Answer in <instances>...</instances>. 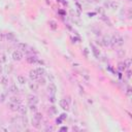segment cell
Segmentation results:
<instances>
[{
  "instance_id": "obj_24",
  "label": "cell",
  "mask_w": 132,
  "mask_h": 132,
  "mask_svg": "<svg viewBox=\"0 0 132 132\" xmlns=\"http://www.w3.org/2000/svg\"><path fill=\"white\" fill-rule=\"evenodd\" d=\"M21 123H22L23 126H25V127L28 125V118L26 117V114H24V116L21 117Z\"/></svg>"
},
{
  "instance_id": "obj_38",
  "label": "cell",
  "mask_w": 132,
  "mask_h": 132,
  "mask_svg": "<svg viewBox=\"0 0 132 132\" xmlns=\"http://www.w3.org/2000/svg\"><path fill=\"white\" fill-rule=\"evenodd\" d=\"M72 130L74 131V130H75V131H77V130H81V129H79L78 127H76V126H75V127H74V126H73V127H72Z\"/></svg>"
},
{
  "instance_id": "obj_17",
  "label": "cell",
  "mask_w": 132,
  "mask_h": 132,
  "mask_svg": "<svg viewBox=\"0 0 132 132\" xmlns=\"http://www.w3.org/2000/svg\"><path fill=\"white\" fill-rule=\"evenodd\" d=\"M9 101H11V102H14V103H16V104H22V100L19 98V97H17V96H11L10 98H9Z\"/></svg>"
},
{
  "instance_id": "obj_42",
  "label": "cell",
  "mask_w": 132,
  "mask_h": 132,
  "mask_svg": "<svg viewBox=\"0 0 132 132\" xmlns=\"http://www.w3.org/2000/svg\"><path fill=\"white\" fill-rule=\"evenodd\" d=\"M0 97H1V93H0Z\"/></svg>"
},
{
  "instance_id": "obj_36",
  "label": "cell",
  "mask_w": 132,
  "mask_h": 132,
  "mask_svg": "<svg viewBox=\"0 0 132 132\" xmlns=\"http://www.w3.org/2000/svg\"><path fill=\"white\" fill-rule=\"evenodd\" d=\"M127 77H128V78L131 77V72H130V70H127Z\"/></svg>"
},
{
  "instance_id": "obj_30",
  "label": "cell",
  "mask_w": 132,
  "mask_h": 132,
  "mask_svg": "<svg viewBox=\"0 0 132 132\" xmlns=\"http://www.w3.org/2000/svg\"><path fill=\"white\" fill-rule=\"evenodd\" d=\"M49 101H50L51 103H55V102H56L55 95H50V97H49Z\"/></svg>"
},
{
  "instance_id": "obj_14",
  "label": "cell",
  "mask_w": 132,
  "mask_h": 132,
  "mask_svg": "<svg viewBox=\"0 0 132 132\" xmlns=\"http://www.w3.org/2000/svg\"><path fill=\"white\" fill-rule=\"evenodd\" d=\"M17 81H18V83H19V84L24 85V84H26V83H27V78H26L24 75H22V74H20V75L17 76Z\"/></svg>"
},
{
  "instance_id": "obj_39",
  "label": "cell",
  "mask_w": 132,
  "mask_h": 132,
  "mask_svg": "<svg viewBox=\"0 0 132 132\" xmlns=\"http://www.w3.org/2000/svg\"><path fill=\"white\" fill-rule=\"evenodd\" d=\"M2 71H3V66L0 64V74H2Z\"/></svg>"
},
{
  "instance_id": "obj_23",
  "label": "cell",
  "mask_w": 132,
  "mask_h": 132,
  "mask_svg": "<svg viewBox=\"0 0 132 132\" xmlns=\"http://www.w3.org/2000/svg\"><path fill=\"white\" fill-rule=\"evenodd\" d=\"M91 47H92V52H93V54L95 55V57H96V58H99L100 53L98 52V50H97V48L95 47V45H93V44H92Z\"/></svg>"
},
{
  "instance_id": "obj_2",
  "label": "cell",
  "mask_w": 132,
  "mask_h": 132,
  "mask_svg": "<svg viewBox=\"0 0 132 132\" xmlns=\"http://www.w3.org/2000/svg\"><path fill=\"white\" fill-rule=\"evenodd\" d=\"M23 57H24V55H23V52H21L19 50L14 51L13 54H11V58H13L14 61H21L23 59Z\"/></svg>"
},
{
  "instance_id": "obj_25",
  "label": "cell",
  "mask_w": 132,
  "mask_h": 132,
  "mask_svg": "<svg viewBox=\"0 0 132 132\" xmlns=\"http://www.w3.org/2000/svg\"><path fill=\"white\" fill-rule=\"evenodd\" d=\"M35 69H36L37 73H38L40 76H43L44 74H45V70H44L43 67H37V68H35Z\"/></svg>"
},
{
  "instance_id": "obj_13",
  "label": "cell",
  "mask_w": 132,
  "mask_h": 132,
  "mask_svg": "<svg viewBox=\"0 0 132 132\" xmlns=\"http://www.w3.org/2000/svg\"><path fill=\"white\" fill-rule=\"evenodd\" d=\"M15 39H16V37H15V34L14 33H11V32L5 33V40H7V41H14Z\"/></svg>"
},
{
  "instance_id": "obj_7",
  "label": "cell",
  "mask_w": 132,
  "mask_h": 132,
  "mask_svg": "<svg viewBox=\"0 0 132 132\" xmlns=\"http://www.w3.org/2000/svg\"><path fill=\"white\" fill-rule=\"evenodd\" d=\"M48 92H49V94L50 95H56V92H57V88H56V86L54 84H50L48 86V88H47Z\"/></svg>"
},
{
  "instance_id": "obj_32",
  "label": "cell",
  "mask_w": 132,
  "mask_h": 132,
  "mask_svg": "<svg viewBox=\"0 0 132 132\" xmlns=\"http://www.w3.org/2000/svg\"><path fill=\"white\" fill-rule=\"evenodd\" d=\"M66 118H67V114H66V113H62L61 116H60V119H61V120H65Z\"/></svg>"
},
{
  "instance_id": "obj_34",
  "label": "cell",
  "mask_w": 132,
  "mask_h": 132,
  "mask_svg": "<svg viewBox=\"0 0 132 132\" xmlns=\"http://www.w3.org/2000/svg\"><path fill=\"white\" fill-rule=\"evenodd\" d=\"M83 76H84V77H85L86 79H87V81H89V78H90V76L88 75V74H86V73H85V74H83Z\"/></svg>"
},
{
  "instance_id": "obj_3",
  "label": "cell",
  "mask_w": 132,
  "mask_h": 132,
  "mask_svg": "<svg viewBox=\"0 0 132 132\" xmlns=\"http://www.w3.org/2000/svg\"><path fill=\"white\" fill-rule=\"evenodd\" d=\"M39 74L37 73V71H36V69H31L30 71H29V77H30V79L31 81H33V82H35V81H37V79L39 78Z\"/></svg>"
},
{
  "instance_id": "obj_35",
  "label": "cell",
  "mask_w": 132,
  "mask_h": 132,
  "mask_svg": "<svg viewBox=\"0 0 132 132\" xmlns=\"http://www.w3.org/2000/svg\"><path fill=\"white\" fill-rule=\"evenodd\" d=\"M51 110H52V112H53L54 113H57V111H56V107H55V106H52V107H51Z\"/></svg>"
},
{
  "instance_id": "obj_37",
  "label": "cell",
  "mask_w": 132,
  "mask_h": 132,
  "mask_svg": "<svg viewBox=\"0 0 132 132\" xmlns=\"http://www.w3.org/2000/svg\"><path fill=\"white\" fill-rule=\"evenodd\" d=\"M67 130H68L67 127H62V128L60 129V131H67Z\"/></svg>"
},
{
  "instance_id": "obj_21",
  "label": "cell",
  "mask_w": 132,
  "mask_h": 132,
  "mask_svg": "<svg viewBox=\"0 0 132 132\" xmlns=\"http://www.w3.org/2000/svg\"><path fill=\"white\" fill-rule=\"evenodd\" d=\"M118 69H119L120 71H126L127 67H126V65H125L124 62H120L119 64H118Z\"/></svg>"
},
{
  "instance_id": "obj_19",
  "label": "cell",
  "mask_w": 132,
  "mask_h": 132,
  "mask_svg": "<svg viewBox=\"0 0 132 132\" xmlns=\"http://www.w3.org/2000/svg\"><path fill=\"white\" fill-rule=\"evenodd\" d=\"M0 84L3 85V86H6L8 84V77L5 76V75H1L0 76Z\"/></svg>"
},
{
  "instance_id": "obj_26",
  "label": "cell",
  "mask_w": 132,
  "mask_h": 132,
  "mask_svg": "<svg viewBox=\"0 0 132 132\" xmlns=\"http://www.w3.org/2000/svg\"><path fill=\"white\" fill-rule=\"evenodd\" d=\"M38 85L39 86H45V78L43 76H39V78L37 79Z\"/></svg>"
},
{
  "instance_id": "obj_10",
  "label": "cell",
  "mask_w": 132,
  "mask_h": 132,
  "mask_svg": "<svg viewBox=\"0 0 132 132\" xmlns=\"http://www.w3.org/2000/svg\"><path fill=\"white\" fill-rule=\"evenodd\" d=\"M28 86H29V89L33 92H37L38 91V88H39V85L36 84V83H33V81L31 83L28 84Z\"/></svg>"
},
{
  "instance_id": "obj_40",
  "label": "cell",
  "mask_w": 132,
  "mask_h": 132,
  "mask_svg": "<svg viewBox=\"0 0 132 132\" xmlns=\"http://www.w3.org/2000/svg\"><path fill=\"white\" fill-rule=\"evenodd\" d=\"M56 122H57V124H60V123L62 122V120L59 118V119H57V121H56Z\"/></svg>"
},
{
  "instance_id": "obj_27",
  "label": "cell",
  "mask_w": 132,
  "mask_h": 132,
  "mask_svg": "<svg viewBox=\"0 0 132 132\" xmlns=\"http://www.w3.org/2000/svg\"><path fill=\"white\" fill-rule=\"evenodd\" d=\"M29 110L32 113H36L37 112V104H29Z\"/></svg>"
},
{
  "instance_id": "obj_22",
  "label": "cell",
  "mask_w": 132,
  "mask_h": 132,
  "mask_svg": "<svg viewBox=\"0 0 132 132\" xmlns=\"http://www.w3.org/2000/svg\"><path fill=\"white\" fill-rule=\"evenodd\" d=\"M33 119H35V120H37V121H42V119H43V117H42V114L40 113H34V116H33Z\"/></svg>"
},
{
  "instance_id": "obj_9",
  "label": "cell",
  "mask_w": 132,
  "mask_h": 132,
  "mask_svg": "<svg viewBox=\"0 0 132 132\" xmlns=\"http://www.w3.org/2000/svg\"><path fill=\"white\" fill-rule=\"evenodd\" d=\"M17 49H18L19 51H21V52H25L28 49V45L24 42H18L17 43Z\"/></svg>"
},
{
  "instance_id": "obj_16",
  "label": "cell",
  "mask_w": 132,
  "mask_h": 132,
  "mask_svg": "<svg viewBox=\"0 0 132 132\" xmlns=\"http://www.w3.org/2000/svg\"><path fill=\"white\" fill-rule=\"evenodd\" d=\"M32 126L36 129H40L41 128V121H37V120L33 119L32 120Z\"/></svg>"
},
{
  "instance_id": "obj_4",
  "label": "cell",
  "mask_w": 132,
  "mask_h": 132,
  "mask_svg": "<svg viewBox=\"0 0 132 132\" xmlns=\"http://www.w3.org/2000/svg\"><path fill=\"white\" fill-rule=\"evenodd\" d=\"M26 61L29 63V64H36V63H38V58L35 56V55H30V56H28L27 58H26Z\"/></svg>"
},
{
  "instance_id": "obj_6",
  "label": "cell",
  "mask_w": 132,
  "mask_h": 132,
  "mask_svg": "<svg viewBox=\"0 0 132 132\" xmlns=\"http://www.w3.org/2000/svg\"><path fill=\"white\" fill-rule=\"evenodd\" d=\"M28 102H29V104H37L39 102V99L36 95L31 94V95L28 96Z\"/></svg>"
},
{
  "instance_id": "obj_1",
  "label": "cell",
  "mask_w": 132,
  "mask_h": 132,
  "mask_svg": "<svg viewBox=\"0 0 132 132\" xmlns=\"http://www.w3.org/2000/svg\"><path fill=\"white\" fill-rule=\"evenodd\" d=\"M124 44V39L122 36L118 35V34H114L111 37V45L112 47H121Z\"/></svg>"
},
{
  "instance_id": "obj_20",
  "label": "cell",
  "mask_w": 132,
  "mask_h": 132,
  "mask_svg": "<svg viewBox=\"0 0 132 132\" xmlns=\"http://www.w3.org/2000/svg\"><path fill=\"white\" fill-rule=\"evenodd\" d=\"M108 7L113 8V9H116V8L119 7V3L116 2V1H111V2H108Z\"/></svg>"
},
{
  "instance_id": "obj_28",
  "label": "cell",
  "mask_w": 132,
  "mask_h": 132,
  "mask_svg": "<svg viewBox=\"0 0 132 132\" xmlns=\"http://www.w3.org/2000/svg\"><path fill=\"white\" fill-rule=\"evenodd\" d=\"M124 63H125L126 67H127V68H130V66H131V59H130V58L125 59V60H124Z\"/></svg>"
},
{
  "instance_id": "obj_8",
  "label": "cell",
  "mask_w": 132,
  "mask_h": 132,
  "mask_svg": "<svg viewBox=\"0 0 132 132\" xmlns=\"http://www.w3.org/2000/svg\"><path fill=\"white\" fill-rule=\"evenodd\" d=\"M18 112L20 114H22V116H24V114H27V107L25 105H23V103L22 104H19L18 106Z\"/></svg>"
},
{
  "instance_id": "obj_31",
  "label": "cell",
  "mask_w": 132,
  "mask_h": 132,
  "mask_svg": "<svg viewBox=\"0 0 132 132\" xmlns=\"http://www.w3.org/2000/svg\"><path fill=\"white\" fill-rule=\"evenodd\" d=\"M54 130L55 129L53 126H47V127H45V131H54Z\"/></svg>"
},
{
  "instance_id": "obj_11",
  "label": "cell",
  "mask_w": 132,
  "mask_h": 132,
  "mask_svg": "<svg viewBox=\"0 0 132 132\" xmlns=\"http://www.w3.org/2000/svg\"><path fill=\"white\" fill-rule=\"evenodd\" d=\"M18 106H19L18 104H16V103L11 102V101H9V102L7 103V107L9 108L11 112H17V111H18Z\"/></svg>"
},
{
  "instance_id": "obj_15",
  "label": "cell",
  "mask_w": 132,
  "mask_h": 132,
  "mask_svg": "<svg viewBox=\"0 0 132 132\" xmlns=\"http://www.w3.org/2000/svg\"><path fill=\"white\" fill-rule=\"evenodd\" d=\"M49 25H50V28L52 30H57L58 29V23H57L56 21H54V20H51L49 22Z\"/></svg>"
},
{
  "instance_id": "obj_41",
  "label": "cell",
  "mask_w": 132,
  "mask_h": 132,
  "mask_svg": "<svg viewBox=\"0 0 132 132\" xmlns=\"http://www.w3.org/2000/svg\"><path fill=\"white\" fill-rule=\"evenodd\" d=\"M88 2H93V0H87Z\"/></svg>"
},
{
  "instance_id": "obj_29",
  "label": "cell",
  "mask_w": 132,
  "mask_h": 132,
  "mask_svg": "<svg viewBox=\"0 0 132 132\" xmlns=\"http://www.w3.org/2000/svg\"><path fill=\"white\" fill-rule=\"evenodd\" d=\"M48 79L50 81L51 84H54V82H55V78L53 76V74H49V75H48Z\"/></svg>"
},
{
  "instance_id": "obj_12",
  "label": "cell",
  "mask_w": 132,
  "mask_h": 132,
  "mask_svg": "<svg viewBox=\"0 0 132 132\" xmlns=\"http://www.w3.org/2000/svg\"><path fill=\"white\" fill-rule=\"evenodd\" d=\"M101 44L104 45V47H108V45H111V37L104 36L102 38V40H101Z\"/></svg>"
},
{
  "instance_id": "obj_33",
  "label": "cell",
  "mask_w": 132,
  "mask_h": 132,
  "mask_svg": "<svg viewBox=\"0 0 132 132\" xmlns=\"http://www.w3.org/2000/svg\"><path fill=\"white\" fill-rule=\"evenodd\" d=\"M6 61V58H5V55H1V59H0V62H5Z\"/></svg>"
},
{
  "instance_id": "obj_5",
  "label": "cell",
  "mask_w": 132,
  "mask_h": 132,
  "mask_svg": "<svg viewBox=\"0 0 132 132\" xmlns=\"http://www.w3.org/2000/svg\"><path fill=\"white\" fill-rule=\"evenodd\" d=\"M59 104H60V107L63 108L64 111L69 110V102H68V100L66 98L65 99H61L60 102H59Z\"/></svg>"
},
{
  "instance_id": "obj_18",
  "label": "cell",
  "mask_w": 132,
  "mask_h": 132,
  "mask_svg": "<svg viewBox=\"0 0 132 132\" xmlns=\"http://www.w3.org/2000/svg\"><path fill=\"white\" fill-rule=\"evenodd\" d=\"M8 90H9L10 93H14V94H16V93H18V92H19V88L17 87V85H15V84L10 85L9 88H8Z\"/></svg>"
}]
</instances>
